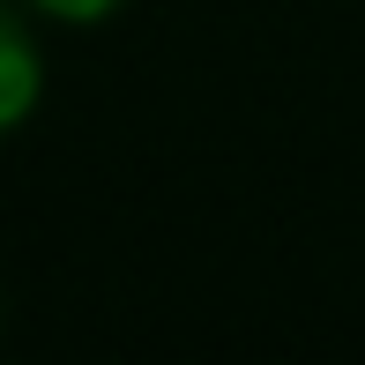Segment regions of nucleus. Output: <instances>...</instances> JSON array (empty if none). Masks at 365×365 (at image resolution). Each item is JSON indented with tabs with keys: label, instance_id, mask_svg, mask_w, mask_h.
Masks as SVG:
<instances>
[{
	"label": "nucleus",
	"instance_id": "2",
	"mask_svg": "<svg viewBox=\"0 0 365 365\" xmlns=\"http://www.w3.org/2000/svg\"><path fill=\"white\" fill-rule=\"evenodd\" d=\"M23 8L45 15V23H68V30H97V23H112L127 0H23Z\"/></svg>",
	"mask_w": 365,
	"mask_h": 365
},
{
	"label": "nucleus",
	"instance_id": "1",
	"mask_svg": "<svg viewBox=\"0 0 365 365\" xmlns=\"http://www.w3.org/2000/svg\"><path fill=\"white\" fill-rule=\"evenodd\" d=\"M45 105V53H38V30H30L23 8L0 0V142L15 127H30V112Z\"/></svg>",
	"mask_w": 365,
	"mask_h": 365
}]
</instances>
